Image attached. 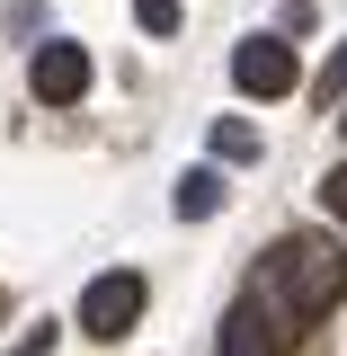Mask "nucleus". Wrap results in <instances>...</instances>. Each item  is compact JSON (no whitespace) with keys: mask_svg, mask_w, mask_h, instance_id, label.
Here are the masks:
<instances>
[{"mask_svg":"<svg viewBox=\"0 0 347 356\" xmlns=\"http://www.w3.org/2000/svg\"><path fill=\"white\" fill-rule=\"evenodd\" d=\"M339 116H347V107H339Z\"/></svg>","mask_w":347,"mask_h":356,"instance_id":"obj_10","label":"nucleus"},{"mask_svg":"<svg viewBox=\"0 0 347 356\" xmlns=\"http://www.w3.org/2000/svg\"><path fill=\"white\" fill-rule=\"evenodd\" d=\"M259 285L294 312V330L330 321V312L347 303V241H330V232H285V241L267 250Z\"/></svg>","mask_w":347,"mask_h":356,"instance_id":"obj_1","label":"nucleus"},{"mask_svg":"<svg viewBox=\"0 0 347 356\" xmlns=\"http://www.w3.org/2000/svg\"><path fill=\"white\" fill-rule=\"evenodd\" d=\"M170 205H178L187 222H205V214L223 205V178H214V170H187V178H178V196H170Z\"/></svg>","mask_w":347,"mask_h":356,"instance_id":"obj_5","label":"nucleus"},{"mask_svg":"<svg viewBox=\"0 0 347 356\" xmlns=\"http://www.w3.org/2000/svg\"><path fill=\"white\" fill-rule=\"evenodd\" d=\"M214 161H259V125L223 116V125H214Z\"/></svg>","mask_w":347,"mask_h":356,"instance_id":"obj_6","label":"nucleus"},{"mask_svg":"<svg viewBox=\"0 0 347 356\" xmlns=\"http://www.w3.org/2000/svg\"><path fill=\"white\" fill-rule=\"evenodd\" d=\"M27 81H36V98H45V107H81V98H89V54H81L72 36H54V44H36Z\"/></svg>","mask_w":347,"mask_h":356,"instance_id":"obj_4","label":"nucleus"},{"mask_svg":"<svg viewBox=\"0 0 347 356\" xmlns=\"http://www.w3.org/2000/svg\"><path fill=\"white\" fill-rule=\"evenodd\" d=\"M232 81H241V98H285V89L303 81V72H294V44L285 36H250L232 54Z\"/></svg>","mask_w":347,"mask_h":356,"instance_id":"obj_3","label":"nucleus"},{"mask_svg":"<svg viewBox=\"0 0 347 356\" xmlns=\"http://www.w3.org/2000/svg\"><path fill=\"white\" fill-rule=\"evenodd\" d=\"M134 18H143L152 36H178V0H134Z\"/></svg>","mask_w":347,"mask_h":356,"instance_id":"obj_7","label":"nucleus"},{"mask_svg":"<svg viewBox=\"0 0 347 356\" xmlns=\"http://www.w3.org/2000/svg\"><path fill=\"white\" fill-rule=\"evenodd\" d=\"M143 303H152V285L134 267H107V276H89V294H81V330L89 339H125L143 321Z\"/></svg>","mask_w":347,"mask_h":356,"instance_id":"obj_2","label":"nucleus"},{"mask_svg":"<svg viewBox=\"0 0 347 356\" xmlns=\"http://www.w3.org/2000/svg\"><path fill=\"white\" fill-rule=\"evenodd\" d=\"M312 89H321V98H347V44L330 54V63H321V81H312Z\"/></svg>","mask_w":347,"mask_h":356,"instance_id":"obj_9","label":"nucleus"},{"mask_svg":"<svg viewBox=\"0 0 347 356\" xmlns=\"http://www.w3.org/2000/svg\"><path fill=\"white\" fill-rule=\"evenodd\" d=\"M321 205H330V222H339V232H347V161H339V170H330V178H321Z\"/></svg>","mask_w":347,"mask_h":356,"instance_id":"obj_8","label":"nucleus"}]
</instances>
